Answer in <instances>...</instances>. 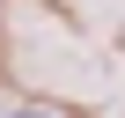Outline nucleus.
<instances>
[{
  "instance_id": "nucleus-1",
  "label": "nucleus",
  "mask_w": 125,
  "mask_h": 118,
  "mask_svg": "<svg viewBox=\"0 0 125 118\" xmlns=\"http://www.w3.org/2000/svg\"><path fill=\"white\" fill-rule=\"evenodd\" d=\"M8 118H52V111H8Z\"/></svg>"
}]
</instances>
